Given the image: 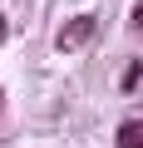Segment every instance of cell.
I'll return each mask as SVG.
<instances>
[{
	"label": "cell",
	"instance_id": "cell-1",
	"mask_svg": "<svg viewBox=\"0 0 143 148\" xmlns=\"http://www.w3.org/2000/svg\"><path fill=\"white\" fill-rule=\"evenodd\" d=\"M89 35H94V20H89V15H79L74 25H64V30H59V49H74V45H84Z\"/></svg>",
	"mask_w": 143,
	"mask_h": 148
},
{
	"label": "cell",
	"instance_id": "cell-2",
	"mask_svg": "<svg viewBox=\"0 0 143 148\" xmlns=\"http://www.w3.org/2000/svg\"><path fill=\"white\" fill-rule=\"evenodd\" d=\"M118 148H143V119H128L118 128Z\"/></svg>",
	"mask_w": 143,
	"mask_h": 148
},
{
	"label": "cell",
	"instance_id": "cell-3",
	"mask_svg": "<svg viewBox=\"0 0 143 148\" xmlns=\"http://www.w3.org/2000/svg\"><path fill=\"white\" fill-rule=\"evenodd\" d=\"M133 25H138V30H143V5H138V10H133Z\"/></svg>",
	"mask_w": 143,
	"mask_h": 148
}]
</instances>
